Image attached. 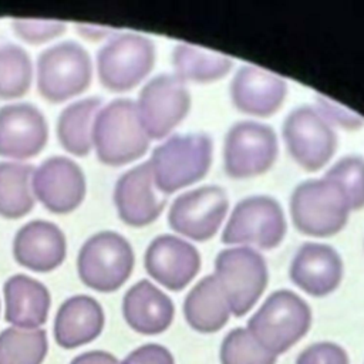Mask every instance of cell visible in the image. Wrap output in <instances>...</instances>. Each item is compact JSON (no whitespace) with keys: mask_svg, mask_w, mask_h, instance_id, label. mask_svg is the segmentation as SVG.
<instances>
[{"mask_svg":"<svg viewBox=\"0 0 364 364\" xmlns=\"http://www.w3.org/2000/svg\"><path fill=\"white\" fill-rule=\"evenodd\" d=\"M149 146L136 102L118 98L102 107L94 121L92 148L98 159L109 166H121L141 158Z\"/></svg>","mask_w":364,"mask_h":364,"instance_id":"6da1fadb","label":"cell"},{"mask_svg":"<svg viewBox=\"0 0 364 364\" xmlns=\"http://www.w3.org/2000/svg\"><path fill=\"white\" fill-rule=\"evenodd\" d=\"M156 188L169 195L200 181L212 164V141L205 134L172 135L148 161Z\"/></svg>","mask_w":364,"mask_h":364,"instance_id":"7a4b0ae2","label":"cell"},{"mask_svg":"<svg viewBox=\"0 0 364 364\" xmlns=\"http://www.w3.org/2000/svg\"><path fill=\"white\" fill-rule=\"evenodd\" d=\"M350 210L343 189L326 176L299 183L290 198L293 225L307 236L327 237L338 233Z\"/></svg>","mask_w":364,"mask_h":364,"instance_id":"3957f363","label":"cell"},{"mask_svg":"<svg viewBox=\"0 0 364 364\" xmlns=\"http://www.w3.org/2000/svg\"><path fill=\"white\" fill-rule=\"evenodd\" d=\"M311 326L309 304L290 290L273 291L249 318L250 334L274 355L287 351Z\"/></svg>","mask_w":364,"mask_h":364,"instance_id":"277c9868","label":"cell"},{"mask_svg":"<svg viewBox=\"0 0 364 364\" xmlns=\"http://www.w3.org/2000/svg\"><path fill=\"white\" fill-rule=\"evenodd\" d=\"M134 250L119 233L102 230L88 237L77 256L81 282L92 290L109 293L118 290L134 269Z\"/></svg>","mask_w":364,"mask_h":364,"instance_id":"5b68a950","label":"cell"},{"mask_svg":"<svg viewBox=\"0 0 364 364\" xmlns=\"http://www.w3.org/2000/svg\"><path fill=\"white\" fill-rule=\"evenodd\" d=\"M218 279L230 313L246 314L263 294L269 273L263 256L249 246L229 247L218 253L215 260Z\"/></svg>","mask_w":364,"mask_h":364,"instance_id":"8992f818","label":"cell"},{"mask_svg":"<svg viewBox=\"0 0 364 364\" xmlns=\"http://www.w3.org/2000/svg\"><path fill=\"white\" fill-rule=\"evenodd\" d=\"M92 64L84 47L63 41L46 48L37 58V90L50 102H63L85 91Z\"/></svg>","mask_w":364,"mask_h":364,"instance_id":"52a82bcc","label":"cell"},{"mask_svg":"<svg viewBox=\"0 0 364 364\" xmlns=\"http://www.w3.org/2000/svg\"><path fill=\"white\" fill-rule=\"evenodd\" d=\"M154 63L155 47L148 37L121 33L98 50V78L107 90L128 91L151 73Z\"/></svg>","mask_w":364,"mask_h":364,"instance_id":"ba28073f","label":"cell"},{"mask_svg":"<svg viewBox=\"0 0 364 364\" xmlns=\"http://www.w3.org/2000/svg\"><path fill=\"white\" fill-rule=\"evenodd\" d=\"M286 219L280 205L270 196L255 195L242 199L230 213L222 242L273 249L283 240Z\"/></svg>","mask_w":364,"mask_h":364,"instance_id":"9c48e42d","label":"cell"},{"mask_svg":"<svg viewBox=\"0 0 364 364\" xmlns=\"http://www.w3.org/2000/svg\"><path fill=\"white\" fill-rule=\"evenodd\" d=\"M277 156V138L264 124L240 121L232 125L225 138V171L230 178L243 179L264 173Z\"/></svg>","mask_w":364,"mask_h":364,"instance_id":"30bf717a","label":"cell"},{"mask_svg":"<svg viewBox=\"0 0 364 364\" xmlns=\"http://www.w3.org/2000/svg\"><path fill=\"white\" fill-rule=\"evenodd\" d=\"M191 95L173 74L149 80L139 92L136 109L149 139L165 138L189 112Z\"/></svg>","mask_w":364,"mask_h":364,"instance_id":"8fae6325","label":"cell"},{"mask_svg":"<svg viewBox=\"0 0 364 364\" xmlns=\"http://www.w3.org/2000/svg\"><path fill=\"white\" fill-rule=\"evenodd\" d=\"M283 138L290 156L307 171H318L334 155L337 138L331 125L311 107H299L284 119Z\"/></svg>","mask_w":364,"mask_h":364,"instance_id":"7c38bea8","label":"cell"},{"mask_svg":"<svg viewBox=\"0 0 364 364\" xmlns=\"http://www.w3.org/2000/svg\"><path fill=\"white\" fill-rule=\"evenodd\" d=\"M229 206L220 186L206 185L179 195L168 213L169 226L182 236L205 242L216 235Z\"/></svg>","mask_w":364,"mask_h":364,"instance_id":"4fadbf2b","label":"cell"},{"mask_svg":"<svg viewBox=\"0 0 364 364\" xmlns=\"http://www.w3.org/2000/svg\"><path fill=\"white\" fill-rule=\"evenodd\" d=\"M33 193L53 213L77 209L85 196V176L70 158L51 156L33 172Z\"/></svg>","mask_w":364,"mask_h":364,"instance_id":"5bb4252c","label":"cell"},{"mask_svg":"<svg viewBox=\"0 0 364 364\" xmlns=\"http://www.w3.org/2000/svg\"><path fill=\"white\" fill-rule=\"evenodd\" d=\"M114 202L118 216L129 226L142 228L156 220L166 198L155 185L149 162L139 164L118 178Z\"/></svg>","mask_w":364,"mask_h":364,"instance_id":"9a60e30c","label":"cell"},{"mask_svg":"<svg viewBox=\"0 0 364 364\" xmlns=\"http://www.w3.org/2000/svg\"><path fill=\"white\" fill-rule=\"evenodd\" d=\"M144 264L154 280L179 291L198 274L200 256L189 242L173 235H159L146 247Z\"/></svg>","mask_w":364,"mask_h":364,"instance_id":"2e32d148","label":"cell"},{"mask_svg":"<svg viewBox=\"0 0 364 364\" xmlns=\"http://www.w3.org/2000/svg\"><path fill=\"white\" fill-rule=\"evenodd\" d=\"M48 128L41 111L27 102L0 108V156L28 159L44 148Z\"/></svg>","mask_w":364,"mask_h":364,"instance_id":"e0dca14e","label":"cell"},{"mask_svg":"<svg viewBox=\"0 0 364 364\" xmlns=\"http://www.w3.org/2000/svg\"><path fill=\"white\" fill-rule=\"evenodd\" d=\"M289 274L304 293L323 297L338 287L343 279V260L331 246L307 242L297 249Z\"/></svg>","mask_w":364,"mask_h":364,"instance_id":"ac0fdd59","label":"cell"},{"mask_svg":"<svg viewBox=\"0 0 364 364\" xmlns=\"http://www.w3.org/2000/svg\"><path fill=\"white\" fill-rule=\"evenodd\" d=\"M286 90L283 77L256 65H243L230 82V100L245 114L270 117L282 107Z\"/></svg>","mask_w":364,"mask_h":364,"instance_id":"d6986e66","label":"cell"},{"mask_svg":"<svg viewBox=\"0 0 364 364\" xmlns=\"http://www.w3.org/2000/svg\"><path fill=\"white\" fill-rule=\"evenodd\" d=\"M67 250L63 230L48 220H31L21 226L13 240V255L18 264L33 272L58 267Z\"/></svg>","mask_w":364,"mask_h":364,"instance_id":"ffe728a7","label":"cell"},{"mask_svg":"<svg viewBox=\"0 0 364 364\" xmlns=\"http://www.w3.org/2000/svg\"><path fill=\"white\" fill-rule=\"evenodd\" d=\"M173 303L149 280H139L122 299V314L136 333L155 336L164 333L173 320Z\"/></svg>","mask_w":364,"mask_h":364,"instance_id":"44dd1931","label":"cell"},{"mask_svg":"<svg viewBox=\"0 0 364 364\" xmlns=\"http://www.w3.org/2000/svg\"><path fill=\"white\" fill-rule=\"evenodd\" d=\"M102 327L101 304L91 296L77 294L60 306L54 321V337L60 347L75 348L97 338Z\"/></svg>","mask_w":364,"mask_h":364,"instance_id":"7402d4cb","label":"cell"},{"mask_svg":"<svg viewBox=\"0 0 364 364\" xmlns=\"http://www.w3.org/2000/svg\"><path fill=\"white\" fill-rule=\"evenodd\" d=\"M3 290L9 323L26 330L46 323L51 299L41 282L26 274H14L6 280Z\"/></svg>","mask_w":364,"mask_h":364,"instance_id":"603a6c76","label":"cell"},{"mask_svg":"<svg viewBox=\"0 0 364 364\" xmlns=\"http://www.w3.org/2000/svg\"><path fill=\"white\" fill-rule=\"evenodd\" d=\"M229 303L215 274L200 279L183 301L186 323L199 333H216L229 320Z\"/></svg>","mask_w":364,"mask_h":364,"instance_id":"cb8c5ba5","label":"cell"},{"mask_svg":"<svg viewBox=\"0 0 364 364\" xmlns=\"http://www.w3.org/2000/svg\"><path fill=\"white\" fill-rule=\"evenodd\" d=\"M101 100L88 97L67 105L57 121L61 146L75 156H85L92 148V128Z\"/></svg>","mask_w":364,"mask_h":364,"instance_id":"d4e9b609","label":"cell"},{"mask_svg":"<svg viewBox=\"0 0 364 364\" xmlns=\"http://www.w3.org/2000/svg\"><path fill=\"white\" fill-rule=\"evenodd\" d=\"M172 65L183 82H213L230 71L232 60L222 53L181 43L172 51Z\"/></svg>","mask_w":364,"mask_h":364,"instance_id":"484cf974","label":"cell"},{"mask_svg":"<svg viewBox=\"0 0 364 364\" xmlns=\"http://www.w3.org/2000/svg\"><path fill=\"white\" fill-rule=\"evenodd\" d=\"M33 172L27 164L0 162V216L18 219L33 209Z\"/></svg>","mask_w":364,"mask_h":364,"instance_id":"4316f807","label":"cell"},{"mask_svg":"<svg viewBox=\"0 0 364 364\" xmlns=\"http://www.w3.org/2000/svg\"><path fill=\"white\" fill-rule=\"evenodd\" d=\"M48 346L41 328L9 327L0 333V364H41Z\"/></svg>","mask_w":364,"mask_h":364,"instance_id":"83f0119b","label":"cell"},{"mask_svg":"<svg viewBox=\"0 0 364 364\" xmlns=\"http://www.w3.org/2000/svg\"><path fill=\"white\" fill-rule=\"evenodd\" d=\"M33 80V63L27 51L16 44L0 46V100L24 95Z\"/></svg>","mask_w":364,"mask_h":364,"instance_id":"f1b7e54d","label":"cell"},{"mask_svg":"<svg viewBox=\"0 0 364 364\" xmlns=\"http://www.w3.org/2000/svg\"><path fill=\"white\" fill-rule=\"evenodd\" d=\"M220 364H276L273 353L266 350L247 328L230 330L220 344Z\"/></svg>","mask_w":364,"mask_h":364,"instance_id":"f546056e","label":"cell"},{"mask_svg":"<svg viewBox=\"0 0 364 364\" xmlns=\"http://www.w3.org/2000/svg\"><path fill=\"white\" fill-rule=\"evenodd\" d=\"M324 176L334 181L343 189L351 210L364 208V158L344 156Z\"/></svg>","mask_w":364,"mask_h":364,"instance_id":"4dcf8cb0","label":"cell"},{"mask_svg":"<svg viewBox=\"0 0 364 364\" xmlns=\"http://www.w3.org/2000/svg\"><path fill=\"white\" fill-rule=\"evenodd\" d=\"M11 27L21 40L31 44H40L61 36L65 31L67 24L61 20L14 17L11 18Z\"/></svg>","mask_w":364,"mask_h":364,"instance_id":"1f68e13d","label":"cell"},{"mask_svg":"<svg viewBox=\"0 0 364 364\" xmlns=\"http://www.w3.org/2000/svg\"><path fill=\"white\" fill-rule=\"evenodd\" d=\"M296 364H350L346 350L331 341H320L306 347Z\"/></svg>","mask_w":364,"mask_h":364,"instance_id":"d6a6232c","label":"cell"},{"mask_svg":"<svg viewBox=\"0 0 364 364\" xmlns=\"http://www.w3.org/2000/svg\"><path fill=\"white\" fill-rule=\"evenodd\" d=\"M317 105V111L328 124H336L343 129H358L364 125V118L361 115L327 97L318 95Z\"/></svg>","mask_w":364,"mask_h":364,"instance_id":"836d02e7","label":"cell"},{"mask_svg":"<svg viewBox=\"0 0 364 364\" xmlns=\"http://www.w3.org/2000/svg\"><path fill=\"white\" fill-rule=\"evenodd\" d=\"M121 364H175V360L166 347L151 343L131 351Z\"/></svg>","mask_w":364,"mask_h":364,"instance_id":"e575fe53","label":"cell"},{"mask_svg":"<svg viewBox=\"0 0 364 364\" xmlns=\"http://www.w3.org/2000/svg\"><path fill=\"white\" fill-rule=\"evenodd\" d=\"M70 364H118V360L107 351H88L75 357Z\"/></svg>","mask_w":364,"mask_h":364,"instance_id":"d590c367","label":"cell"},{"mask_svg":"<svg viewBox=\"0 0 364 364\" xmlns=\"http://www.w3.org/2000/svg\"><path fill=\"white\" fill-rule=\"evenodd\" d=\"M75 30L88 40H101L112 33H115L114 28L102 27V26H94V24H75Z\"/></svg>","mask_w":364,"mask_h":364,"instance_id":"8d00e7d4","label":"cell"}]
</instances>
